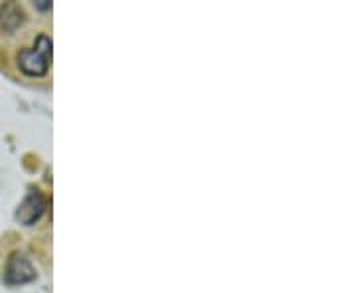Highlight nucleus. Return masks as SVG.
I'll return each instance as SVG.
<instances>
[{"instance_id": "1", "label": "nucleus", "mask_w": 356, "mask_h": 293, "mask_svg": "<svg viewBox=\"0 0 356 293\" xmlns=\"http://www.w3.org/2000/svg\"><path fill=\"white\" fill-rule=\"evenodd\" d=\"M51 60V40L46 34H40L34 48L20 50L18 54V68L20 72L30 77H42L48 74Z\"/></svg>"}, {"instance_id": "2", "label": "nucleus", "mask_w": 356, "mask_h": 293, "mask_svg": "<svg viewBox=\"0 0 356 293\" xmlns=\"http://www.w3.org/2000/svg\"><path fill=\"white\" fill-rule=\"evenodd\" d=\"M4 280L8 285H22L28 281H34L36 280V268L32 266V262L24 254L14 252L6 262Z\"/></svg>"}, {"instance_id": "3", "label": "nucleus", "mask_w": 356, "mask_h": 293, "mask_svg": "<svg viewBox=\"0 0 356 293\" xmlns=\"http://www.w3.org/2000/svg\"><path fill=\"white\" fill-rule=\"evenodd\" d=\"M46 210V198L44 194L36 189H30V192L26 194V198L22 200V204L18 206V212H16V218L20 224L24 226H32L36 220H40V216L44 214Z\"/></svg>"}, {"instance_id": "4", "label": "nucleus", "mask_w": 356, "mask_h": 293, "mask_svg": "<svg viewBox=\"0 0 356 293\" xmlns=\"http://www.w3.org/2000/svg\"><path fill=\"white\" fill-rule=\"evenodd\" d=\"M0 18H2V28H4L6 32H14L18 26L22 24L24 13H22V8H20L18 4L8 2V4H4V6L0 8Z\"/></svg>"}, {"instance_id": "5", "label": "nucleus", "mask_w": 356, "mask_h": 293, "mask_svg": "<svg viewBox=\"0 0 356 293\" xmlns=\"http://www.w3.org/2000/svg\"><path fill=\"white\" fill-rule=\"evenodd\" d=\"M36 6H38L40 10H48V8H50L51 4H50V2H46V0H42V2H38Z\"/></svg>"}]
</instances>
